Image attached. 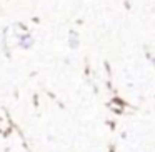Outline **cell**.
Segmentation results:
<instances>
[]
</instances>
